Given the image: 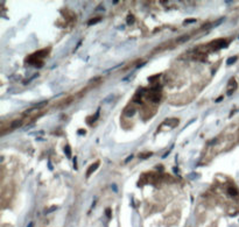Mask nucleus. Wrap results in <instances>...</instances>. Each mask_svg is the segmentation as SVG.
Listing matches in <instances>:
<instances>
[{
	"instance_id": "11",
	"label": "nucleus",
	"mask_w": 239,
	"mask_h": 227,
	"mask_svg": "<svg viewBox=\"0 0 239 227\" xmlns=\"http://www.w3.org/2000/svg\"><path fill=\"white\" fill-rule=\"evenodd\" d=\"M102 20V18H96V19H91L89 22H88V25L89 26H91V25H94V23H97V22H99Z\"/></svg>"
},
{
	"instance_id": "12",
	"label": "nucleus",
	"mask_w": 239,
	"mask_h": 227,
	"mask_svg": "<svg viewBox=\"0 0 239 227\" xmlns=\"http://www.w3.org/2000/svg\"><path fill=\"white\" fill-rule=\"evenodd\" d=\"M44 105H47V100H44V101H41V103H37L34 105V108H39V107H42V106H44Z\"/></svg>"
},
{
	"instance_id": "5",
	"label": "nucleus",
	"mask_w": 239,
	"mask_h": 227,
	"mask_svg": "<svg viewBox=\"0 0 239 227\" xmlns=\"http://www.w3.org/2000/svg\"><path fill=\"white\" fill-rule=\"evenodd\" d=\"M227 193L230 196H232V197H236L238 194V190L236 189V188H233V187H229L227 188Z\"/></svg>"
},
{
	"instance_id": "6",
	"label": "nucleus",
	"mask_w": 239,
	"mask_h": 227,
	"mask_svg": "<svg viewBox=\"0 0 239 227\" xmlns=\"http://www.w3.org/2000/svg\"><path fill=\"white\" fill-rule=\"evenodd\" d=\"M189 38H190V35H183V36H181V38H177V40H176V42L181 44V43H184V42H187V41H188Z\"/></svg>"
},
{
	"instance_id": "16",
	"label": "nucleus",
	"mask_w": 239,
	"mask_h": 227,
	"mask_svg": "<svg viewBox=\"0 0 239 227\" xmlns=\"http://www.w3.org/2000/svg\"><path fill=\"white\" fill-rule=\"evenodd\" d=\"M160 76H161V75H159V74H158V75H155V76H152V77H149V82H153V80H154V79H156V78H159V77H160Z\"/></svg>"
},
{
	"instance_id": "22",
	"label": "nucleus",
	"mask_w": 239,
	"mask_h": 227,
	"mask_svg": "<svg viewBox=\"0 0 239 227\" xmlns=\"http://www.w3.org/2000/svg\"><path fill=\"white\" fill-rule=\"evenodd\" d=\"M222 99H223V97H219V98H217V99H216V101H217V103H219Z\"/></svg>"
},
{
	"instance_id": "18",
	"label": "nucleus",
	"mask_w": 239,
	"mask_h": 227,
	"mask_svg": "<svg viewBox=\"0 0 239 227\" xmlns=\"http://www.w3.org/2000/svg\"><path fill=\"white\" fill-rule=\"evenodd\" d=\"M223 21H224V19H219V20H218V21H217V22H215V23H214V27H216L217 25H219V23H222Z\"/></svg>"
},
{
	"instance_id": "13",
	"label": "nucleus",
	"mask_w": 239,
	"mask_h": 227,
	"mask_svg": "<svg viewBox=\"0 0 239 227\" xmlns=\"http://www.w3.org/2000/svg\"><path fill=\"white\" fill-rule=\"evenodd\" d=\"M64 151H65V154H67L68 157H71V150H70V147H69V146H65Z\"/></svg>"
},
{
	"instance_id": "10",
	"label": "nucleus",
	"mask_w": 239,
	"mask_h": 227,
	"mask_svg": "<svg viewBox=\"0 0 239 227\" xmlns=\"http://www.w3.org/2000/svg\"><path fill=\"white\" fill-rule=\"evenodd\" d=\"M237 58H238V57H237V56H235V57H230V58H229V59L226 61L227 65H231V64H233V63H235V62L237 61Z\"/></svg>"
},
{
	"instance_id": "14",
	"label": "nucleus",
	"mask_w": 239,
	"mask_h": 227,
	"mask_svg": "<svg viewBox=\"0 0 239 227\" xmlns=\"http://www.w3.org/2000/svg\"><path fill=\"white\" fill-rule=\"evenodd\" d=\"M196 22V19H188V20H184L183 21V25H189V23H195Z\"/></svg>"
},
{
	"instance_id": "3",
	"label": "nucleus",
	"mask_w": 239,
	"mask_h": 227,
	"mask_svg": "<svg viewBox=\"0 0 239 227\" xmlns=\"http://www.w3.org/2000/svg\"><path fill=\"white\" fill-rule=\"evenodd\" d=\"M22 119H17V120H14L12 124H11V129H15V128H19L21 125H22Z\"/></svg>"
},
{
	"instance_id": "2",
	"label": "nucleus",
	"mask_w": 239,
	"mask_h": 227,
	"mask_svg": "<svg viewBox=\"0 0 239 227\" xmlns=\"http://www.w3.org/2000/svg\"><path fill=\"white\" fill-rule=\"evenodd\" d=\"M147 98H148V100H152L153 103H160V95L159 93H149V95H147Z\"/></svg>"
},
{
	"instance_id": "4",
	"label": "nucleus",
	"mask_w": 239,
	"mask_h": 227,
	"mask_svg": "<svg viewBox=\"0 0 239 227\" xmlns=\"http://www.w3.org/2000/svg\"><path fill=\"white\" fill-rule=\"evenodd\" d=\"M98 166H99V162H96L94 164H92V166H90V168L88 169V171H86V177H89L90 175H91L93 171L96 170L97 168H98Z\"/></svg>"
},
{
	"instance_id": "23",
	"label": "nucleus",
	"mask_w": 239,
	"mask_h": 227,
	"mask_svg": "<svg viewBox=\"0 0 239 227\" xmlns=\"http://www.w3.org/2000/svg\"><path fill=\"white\" fill-rule=\"evenodd\" d=\"M78 134H85V131H78Z\"/></svg>"
},
{
	"instance_id": "15",
	"label": "nucleus",
	"mask_w": 239,
	"mask_h": 227,
	"mask_svg": "<svg viewBox=\"0 0 239 227\" xmlns=\"http://www.w3.org/2000/svg\"><path fill=\"white\" fill-rule=\"evenodd\" d=\"M134 22V18H133V15H129V18H127V23H133Z\"/></svg>"
},
{
	"instance_id": "20",
	"label": "nucleus",
	"mask_w": 239,
	"mask_h": 227,
	"mask_svg": "<svg viewBox=\"0 0 239 227\" xmlns=\"http://www.w3.org/2000/svg\"><path fill=\"white\" fill-rule=\"evenodd\" d=\"M106 215H108L109 218L111 217V210H110V208H108V210H106Z\"/></svg>"
},
{
	"instance_id": "9",
	"label": "nucleus",
	"mask_w": 239,
	"mask_h": 227,
	"mask_svg": "<svg viewBox=\"0 0 239 227\" xmlns=\"http://www.w3.org/2000/svg\"><path fill=\"white\" fill-rule=\"evenodd\" d=\"M165 124H167V125H170L171 127H174L175 125H177V124H179V120H177V119H175L174 121H170V120H166Z\"/></svg>"
},
{
	"instance_id": "1",
	"label": "nucleus",
	"mask_w": 239,
	"mask_h": 227,
	"mask_svg": "<svg viewBox=\"0 0 239 227\" xmlns=\"http://www.w3.org/2000/svg\"><path fill=\"white\" fill-rule=\"evenodd\" d=\"M237 89V83H236V79L235 78H231L229 80V84H227V95H231L235 90Z\"/></svg>"
},
{
	"instance_id": "21",
	"label": "nucleus",
	"mask_w": 239,
	"mask_h": 227,
	"mask_svg": "<svg viewBox=\"0 0 239 227\" xmlns=\"http://www.w3.org/2000/svg\"><path fill=\"white\" fill-rule=\"evenodd\" d=\"M112 189H113V191H114V192H117V191H118V190H117V187H116L114 184H112Z\"/></svg>"
},
{
	"instance_id": "7",
	"label": "nucleus",
	"mask_w": 239,
	"mask_h": 227,
	"mask_svg": "<svg viewBox=\"0 0 239 227\" xmlns=\"http://www.w3.org/2000/svg\"><path fill=\"white\" fill-rule=\"evenodd\" d=\"M133 101H134L135 104H141V95H140L139 92H137L135 95L133 97Z\"/></svg>"
},
{
	"instance_id": "8",
	"label": "nucleus",
	"mask_w": 239,
	"mask_h": 227,
	"mask_svg": "<svg viewBox=\"0 0 239 227\" xmlns=\"http://www.w3.org/2000/svg\"><path fill=\"white\" fill-rule=\"evenodd\" d=\"M134 113H135V108H134V107H129V108L125 110V114H126L127 116H131V115H133Z\"/></svg>"
},
{
	"instance_id": "19",
	"label": "nucleus",
	"mask_w": 239,
	"mask_h": 227,
	"mask_svg": "<svg viewBox=\"0 0 239 227\" xmlns=\"http://www.w3.org/2000/svg\"><path fill=\"white\" fill-rule=\"evenodd\" d=\"M132 158H133V155H129V157H127V158L125 160V163H129V162L131 161V160H132Z\"/></svg>"
},
{
	"instance_id": "17",
	"label": "nucleus",
	"mask_w": 239,
	"mask_h": 227,
	"mask_svg": "<svg viewBox=\"0 0 239 227\" xmlns=\"http://www.w3.org/2000/svg\"><path fill=\"white\" fill-rule=\"evenodd\" d=\"M150 155H153V153H147V154H141L140 156H141L142 158H146V157H148V156H150Z\"/></svg>"
}]
</instances>
